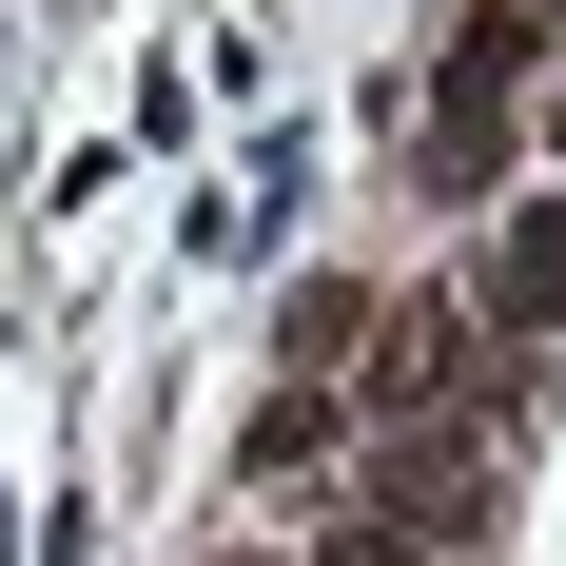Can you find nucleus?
Instances as JSON below:
<instances>
[{
	"label": "nucleus",
	"instance_id": "f257e3e1",
	"mask_svg": "<svg viewBox=\"0 0 566 566\" xmlns=\"http://www.w3.org/2000/svg\"><path fill=\"white\" fill-rule=\"evenodd\" d=\"M352 352H371V371H333L352 430H430L450 391H509V371H489V352H509V333H489V293H391Z\"/></svg>",
	"mask_w": 566,
	"mask_h": 566
},
{
	"label": "nucleus",
	"instance_id": "f03ea898",
	"mask_svg": "<svg viewBox=\"0 0 566 566\" xmlns=\"http://www.w3.org/2000/svg\"><path fill=\"white\" fill-rule=\"evenodd\" d=\"M234 489H254V509H313V489H352V391H333V371L254 391V430H234Z\"/></svg>",
	"mask_w": 566,
	"mask_h": 566
},
{
	"label": "nucleus",
	"instance_id": "423d86ee",
	"mask_svg": "<svg viewBox=\"0 0 566 566\" xmlns=\"http://www.w3.org/2000/svg\"><path fill=\"white\" fill-rule=\"evenodd\" d=\"M313 566H430V527H391V509H333V527H313Z\"/></svg>",
	"mask_w": 566,
	"mask_h": 566
},
{
	"label": "nucleus",
	"instance_id": "0eeeda50",
	"mask_svg": "<svg viewBox=\"0 0 566 566\" xmlns=\"http://www.w3.org/2000/svg\"><path fill=\"white\" fill-rule=\"evenodd\" d=\"M216 566H313V547H216Z\"/></svg>",
	"mask_w": 566,
	"mask_h": 566
},
{
	"label": "nucleus",
	"instance_id": "20e7f679",
	"mask_svg": "<svg viewBox=\"0 0 566 566\" xmlns=\"http://www.w3.org/2000/svg\"><path fill=\"white\" fill-rule=\"evenodd\" d=\"M430 196L450 216H509V98H430Z\"/></svg>",
	"mask_w": 566,
	"mask_h": 566
},
{
	"label": "nucleus",
	"instance_id": "6e6552de",
	"mask_svg": "<svg viewBox=\"0 0 566 566\" xmlns=\"http://www.w3.org/2000/svg\"><path fill=\"white\" fill-rule=\"evenodd\" d=\"M547 137H566V98H547Z\"/></svg>",
	"mask_w": 566,
	"mask_h": 566
},
{
	"label": "nucleus",
	"instance_id": "39448f33",
	"mask_svg": "<svg viewBox=\"0 0 566 566\" xmlns=\"http://www.w3.org/2000/svg\"><path fill=\"white\" fill-rule=\"evenodd\" d=\"M527 78H547V20H469L450 40V98H527Z\"/></svg>",
	"mask_w": 566,
	"mask_h": 566
},
{
	"label": "nucleus",
	"instance_id": "7ed1b4c3",
	"mask_svg": "<svg viewBox=\"0 0 566 566\" xmlns=\"http://www.w3.org/2000/svg\"><path fill=\"white\" fill-rule=\"evenodd\" d=\"M489 333H527V352H566V176L547 196H509V216H489Z\"/></svg>",
	"mask_w": 566,
	"mask_h": 566
}]
</instances>
